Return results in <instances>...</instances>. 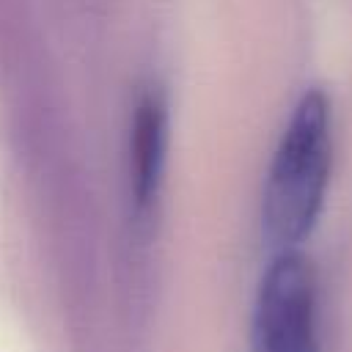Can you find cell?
I'll list each match as a JSON object with an SVG mask.
<instances>
[{
    "mask_svg": "<svg viewBox=\"0 0 352 352\" xmlns=\"http://www.w3.org/2000/svg\"><path fill=\"white\" fill-rule=\"evenodd\" d=\"M333 168V104L314 85L294 102L272 151L264 192L261 231L278 250H297L319 223Z\"/></svg>",
    "mask_w": 352,
    "mask_h": 352,
    "instance_id": "6da1fadb",
    "label": "cell"
},
{
    "mask_svg": "<svg viewBox=\"0 0 352 352\" xmlns=\"http://www.w3.org/2000/svg\"><path fill=\"white\" fill-rule=\"evenodd\" d=\"M253 352H322L316 333V275L302 250H278L267 264L250 322Z\"/></svg>",
    "mask_w": 352,
    "mask_h": 352,
    "instance_id": "7a4b0ae2",
    "label": "cell"
},
{
    "mask_svg": "<svg viewBox=\"0 0 352 352\" xmlns=\"http://www.w3.org/2000/svg\"><path fill=\"white\" fill-rule=\"evenodd\" d=\"M168 160V102L160 88H146L129 124V201L138 226H146L160 204Z\"/></svg>",
    "mask_w": 352,
    "mask_h": 352,
    "instance_id": "3957f363",
    "label": "cell"
}]
</instances>
